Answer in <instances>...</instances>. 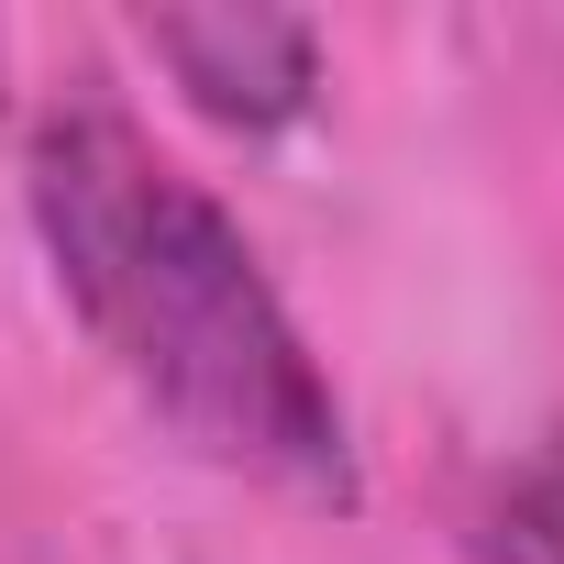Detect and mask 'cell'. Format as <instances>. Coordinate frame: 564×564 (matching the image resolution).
I'll return each mask as SVG.
<instances>
[{"mask_svg":"<svg viewBox=\"0 0 564 564\" xmlns=\"http://www.w3.org/2000/svg\"><path fill=\"white\" fill-rule=\"evenodd\" d=\"M133 45L221 133H289L322 100V34L289 23V12H144Z\"/></svg>","mask_w":564,"mask_h":564,"instance_id":"2","label":"cell"},{"mask_svg":"<svg viewBox=\"0 0 564 564\" xmlns=\"http://www.w3.org/2000/svg\"><path fill=\"white\" fill-rule=\"evenodd\" d=\"M0 56H12V45H0Z\"/></svg>","mask_w":564,"mask_h":564,"instance_id":"4","label":"cell"},{"mask_svg":"<svg viewBox=\"0 0 564 564\" xmlns=\"http://www.w3.org/2000/svg\"><path fill=\"white\" fill-rule=\"evenodd\" d=\"M465 553H476V564H564V432L520 443V454L476 487Z\"/></svg>","mask_w":564,"mask_h":564,"instance_id":"3","label":"cell"},{"mask_svg":"<svg viewBox=\"0 0 564 564\" xmlns=\"http://www.w3.org/2000/svg\"><path fill=\"white\" fill-rule=\"evenodd\" d=\"M23 210L45 243L56 300L100 344V366L221 476L355 509L366 454L333 366L311 355L300 311L276 300L243 221L188 177L100 78H67L23 133Z\"/></svg>","mask_w":564,"mask_h":564,"instance_id":"1","label":"cell"}]
</instances>
